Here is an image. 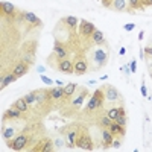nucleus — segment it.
Returning <instances> with one entry per match:
<instances>
[{
	"mask_svg": "<svg viewBox=\"0 0 152 152\" xmlns=\"http://www.w3.org/2000/svg\"><path fill=\"white\" fill-rule=\"evenodd\" d=\"M28 142H29V137H28V135L18 134L14 140H9V142H8V146H9L12 151H21L24 146L28 145Z\"/></svg>",
	"mask_w": 152,
	"mask_h": 152,
	"instance_id": "nucleus-3",
	"label": "nucleus"
},
{
	"mask_svg": "<svg viewBox=\"0 0 152 152\" xmlns=\"http://www.w3.org/2000/svg\"><path fill=\"white\" fill-rule=\"evenodd\" d=\"M151 41H152V38H151Z\"/></svg>",
	"mask_w": 152,
	"mask_h": 152,
	"instance_id": "nucleus-47",
	"label": "nucleus"
},
{
	"mask_svg": "<svg viewBox=\"0 0 152 152\" xmlns=\"http://www.w3.org/2000/svg\"><path fill=\"white\" fill-rule=\"evenodd\" d=\"M114 122H117L119 125L125 126V125H126V114H119V116H117V119L114 120Z\"/></svg>",
	"mask_w": 152,
	"mask_h": 152,
	"instance_id": "nucleus-31",
	"label": "nucleus"
},
{
	"mask_svg": "<svg viewBox=\"0 0 152 152\" xmlns=\"http://www.w3.org/2000/svg\"><path fill=\"white\" fill-rule=\"evenodd\" d=\"M129 67H131V73H135V70H137V61L135 59L131 61V66Z\"/></svg>",
	"mask_w": 152,
	"mask_h": 152,
	"instance_id": "nucleus-35",
	"label": "nucleus"
},
{
	"mask_svg": "<svg viewBox=\"0 0 152 152\" xmlns=\"http://www.w3.org/2000/svg\"><path fill=\"white\" fill-rule=\"evenodd\" d=\"M119 114H120L119 108H110V110H108V114H107V116H108V117H110L111 120H116Z\"/></svg>",
	"mask_w": 152,
	"mask_h": 152,
	"instance_id": "nucleus-27",
	"label": "nucleus"
},
{
	"mask_svg": "<svg viewBox=\"0 0 152 152\" xmlns=\"http://www.w3.org/2000/svg\"><path fill=\"white\" fill-rule=\"evenodd\" d=\"M145 53H148V55H151V56H152V47H151V46L145 47Z\"/></svg>",
	"mask_w": 152,
	"mask_h": 152,
	"instance_id": "nucleus-38",
	"label": "nucleus"
},
{
	"mask_svg": "<svg viewBox=\"0 0 152 152\" xmlns=\"http://www.w3.org/2000/svg\"><path fill=\"white\" fill-rule=\"evenodd\" d=\"M102 105H104V93H102V90H96V91L93 93V96L90 97V100H88L87 110L91 111V110L100 108Z\"/></svg>",
	"mask_w": 152,
	"mask_h": 152,
	"instance_id": "nucleus-2",
	"label": "nucleus"
},
{
	"mask_svg": "<svg viewBox=\"0 0 152 152\" xmlns=\"http://www.w3.org/2000/svg\"><path fill=\"white\" fill-rule=\"evenodd\" d=\"M24 100L29 104V105H32V104H35L37 102V93L35 91H32V93H28L26 96H24Z\"/></svg>",
	"mask_w": 152,
	"mask_h": 152,
	"instance_id": "nucleus-26",
	"label": "nucleus"
},
{
	"mask_svg": "<svg viewBox=\"0 0 152 152\" xmlns=\"http://www.w3.org/2000/svg\"><path fill=\"white\" fill-rule=\"evenodd\" d=\"M122 70H123L126 75H129V73H131V67H128L126 64H125V66H122Z\"/></svg>",
	"mask_w": 152,
	"mask_h": 152,
	"instance_id": "nucleus-37",
	"label": "nucleus"
},
{
	"mask_svg": "<svg viewBox=\"0 0 152 152\" xmlns=\"http://www.w3.org/2000/svg\"><path fill=\"white\" fill-rule=\"evenodd\" d=\"M12 73H14V75L17 76V78H21L23 75H26V73H28V64H26V62H21V64H17Z\"/></svg>",
	"mask_w": 152,
	"mask_h": 152,
	"instance_id": "nucleus-14",
	"label": "nucleus"
},
{
	"mask_svg": "<svg viewBox=\"0 0 152 152\" xmlns=\"http://www.w3.org/2000/svg\"><path fill=\"white\" fill-rule=\"evenodd\" d=\"M58 67H59V70H61L62 73H67V75H70V73L75 72V70H73V66H72V62L67 61L66 58L59 61V66H58Z\"/></svg>",
	"mask_w": 152,
	"mask_h": 152,
	"instance_id": "nucleus-11",
	"label": "nucleus"
},
{
	"mask_svg": "<svg viewBox=\"0 0 152 152\" xmlns=\"http://www.w3.org/2000/svg\"><path fill=\"white\" fill-rule=\"evenodd\" d=\"M14 107H15V108H18L21 113H24V111H28V107H29V104H28L26 100H24V97H23V99H18V100H15Z\"/></svg>",
	"mask_w": 152,
	"mask_h": 152,
	"instance_id": "nucleus-21",
	"label": "nucleus"
},
{
	"mask_svg": "<svg viewBox=\"0 0 152 152\" xmlns=\"http://www.w3.org/2000/svg\"><path fill=\"white\" fill-rule=\"evenodd\" d=\"M17 79V76L14 75V73H9V75H6L5 76V78L2 79V84H0V88H2V90H3V88L8 85V84H11V82H14Z\"/></svg>",
	"mask_w": 152,
	"mask_h": 152,
	"instance_id": "nucleus-19",
	"label": "nucleus"
},
{
	"mask_svg": "<svg viewBox=\"0 0 152 152\" xmlns=\"http://www.w3.org/2000/svg\"><path fill=\"white\" fill-rule=\"evenodd\" d=\"M2 11H3V14L8 15V17H14V15L17 14L15 6L12 5V3H9V2H3V3H2Z\"/></svg>",
	"mask_w": 152,
	"mask_h": 152,
	"instance_id": "nucleus-9",
	"label": "nucleus"
},
{
	"mask_svg": "<svg viewBox=\"0 0 152 152\" xmlns=\"http://www.w3.org/2000/svg\"><path fill=\"white\" fill-rule=\"evenodd\" d=\"M47 96H49V91H38L37 93V102H44V100L47 99Z\"/></svg>",
	"mask_w": 152,
	"mask_h": 152,
	"instance_id": "nucleus-28",
	"label": "nucleus"
},
{
	"mask_svg": "<svg viewBox=\"0 0 152 152\" xmlns=\"http://www.w3.org/2000/svg\"><path fill=\"white\" fill-rule=\"evenodd\" d=\"M23 18L26 20L28 23H31V24H34V26H41V20L38 18L34 12H23Z\"/></svg>",
	"mask_w": 152,
	"mask_h": 152,
	"instance_id": "nucleus-8",
	"label": "nucleus"
},
{
	"mask_svg": "<svg viewBox=\"0 0 152 152\" xmlns=\"http://www.w3.org/2000/svg\"><path fill=\"white\" fill-rule=\"evenodd\" d=\"M64 23L67 24V26L69 28H76V26H78V18H76V17H73V15H69V17H66L64 18Z\"/></svg>",
	"mask_w": 152,
	"mask_h": 152,
	"instance_id": "nucleus-24",
	"label": "nucleus"
},
{
	"mask_svg": "<svg viewBox=\"0 0 152 152\" xmlns=\"http://www.w3.org/2000/svg\"><path fill=\"white\" fill-rule=\"evenodd\" d=\"M53 50H55V53L58 55V58H59V59L67 58V49H66L64 46H61V44H59V41H55Z\"/></svg>",
	"mask_w": 152,
	"mask_h": 152,
	"instance_id": "nucleus-12",
	"label": "nucleus"
},
{
	"mask_svg": "<svg viewBox=\"0 0 152 152\" xmlns=\"http://www.w3.org/2000/svg\"><path fill=\"white\" fill-rule=\"evenodd\" d=\"M56 148H62L64 146V140H62V138H58V140H55V143H53Z\"/></svg>",
	"mask_w": 152,
	"mask_h": 152,
	"instance_id": "nucleus-36",
	"label": "nucleus"
},
{
	"mask_svg": "<svg viewBox=\"0 0 152 152\" xmlns=\"http://www.w3.org/2000/svg\"><path fill=\"white\" fill-rule=\"evenodd\" d=\"M76 138H78V132H76V131H70L67 134V146L69 148L76 146Z\"/></svg>",
	"mask_w": 152,
	"mask_h": 152,
	"instance_id": "nucleus-18",
	"label": "nucleus"
},
{
	"mask_svg": "<svg viewBox=\"0 0 152 152\" xmlns=\"http://www.w3.org/2000/svg\"><path fill=\"white\" fill-rule=\"evenodd\" d=\"M76 146L81 148V149H85V151H93V142L90 137L87 135H81L76 138Z\"/></svg>",
	"mask_w": 152,
	"mask_h": 152,
	"instance_id": "nucleus-4",
	"label": "nucleus"
},
{
	"mask_svg": "<svg viewBox=\"0 0 152 152\" xmlns=\"http://www.w3.org/2000/svg\"><path fill=\"white\" fill-rule=\"evenodd\" d=\"M134 28H135V24H134V23H128V24H125V26H123V29H125V31H128V32H131Z\"/></svg>",
	"mask_w": 152,
	"mask_h": 152,
	"instance_id": "nucleus-34",
	"label": "nucleus"
},
{
	"mask_svg": "<svg viewBox=\"0 0 152 152\" xmlns=\"http://www.w3.org/2000/svg\"><path fill=\"white\" fill-rule=\"evenodd\" d=\"M143 35H145V31H140V34H138V40H143Z\"/></svg>",
	"mask_w": 152,
	"mask_h": 152,
	"instance_id": "nucleus-42",
	"label": "nucleus"
},
{
	"mask_svg": "<svg viewBox=\"0 0 152 152\" xmlns=\"http://www.w3.org/2000/svg\"><path fill=\"white\" fill-rule=\"evenodd\" d=\"M151 78H152V73H151Z\"/></svg>",
	"mask_w": 152,
	"mask_h": 152,
	"instance_id": "nucleus-46",
	"label": "nucleus"
},
{
	"mask_svg": "<svg viewBox=\"0 0 152 152\" xmlns=\"http://www.w3.org/2000/svg\"><path fill=\"white\" fill-rule=\"evenodd\" d=\"M85 94H87V93H85V91H82V94H79L76 99H73V105H76V107L79 105V107H81V105H82V102H84V97H85Z\"/></svg>",
	"mask_w": 152,
	"mask_h": 152,
	"instance_id": "nucleus-29",
	"label": "nucleus"
},
{
	"mask_svg": "<svg viewBox=\"0 0 152 152\" xmlns=\"http://www.w3.org/2000/svg\"><path fill=\"white\" fill-rule=\"evenodd\" d=\"M111 6L116 11H123V9H126V0H113Z\"/></svg>",
	"mask_w": 152,
	"mask_h": 152,
	"instance_id": "nucleus-23",
	"label": "nucleus"
},
{
	"mask_svg": "<svg viewBox=\"0 0 152 152\" xmlns=\"http://www.w3.org/2000/svg\"><path fill=\"white\" fill-rule=\"evenodd\" d=\"M145 58V49H140V59Z\"/></svg>",
	"mask_w": 152,
	"mask_h": 152,
	"instance_id": "nucleus-43",
	"label": "nucleus"
},
{
	"mask_svg": "<svg viewBox=\"0 0 152 152\" xmlns=\"http://www.w3.org/2000/svg\"><path fill=\"white\" fill-rule=\"evenodd\" d=\"M146 3L148 5H152V0H146Z\"/></svg>",
	"mask_w": 152,
	"mask_h": 152,
	"instance_id": "nucleus-45",
	"label": "nucleus"
},
{
	"mask_svg": "<svg viewBox=\"0 0 152 152\" xmlns=\"http://www.w3.org/2000/svg\"><path fill=\"white\" fill-rule=\"evenodd\" d=\"M20 116H21V111L15 107L6 110V113H5V119H18Z\"/></svg>",
	"mask_w": 152,
	"mask_h": 152,
	"instance_id": "nucleus-15",
	"label": "nucleus"
},
{
	"mask_svg": "<svg viewBox=\"0 0 152 152\" xmlns=\"http://www.w3.org/2000/svg\"><path fill=\"white\" fill-rule=\"evenodd\" d=\"M91 38H93V41H94L96 44H104V43H105V37H104V34L100 32V31H97V29L91 34Z\"/></svg>",
	"mask_w": 152,
	"mask_h": 152,
	"instance_id": "nucleus-17",
	"label": "nucleus"
},
{
	"mask_svg": "<svg viewBox=\"0 0 152 152\" xmlns=\"http://www.w3.org/2000/svg\"><path fill=\"white\" fill-rule=\"evenodd\" d=\"M55 145L50 142V140H43V142H40V145H38V148H37V151H43V152H52L55 148H53Z\"/></svg>",
	"mask_w": 152,
	"mask_h": 152,
	"instance_id": "nucleus-13",
	"label": "nucleus"
},
{
	"mask_svg": "<svg viewBox=\"0 0 152 152\" xmlns=\"http://www.w3.org/2000/svg\"><path fill=\"white\" fill-rule=\"evenodd\" d=\"M113 135H114V134H113L110 129H108V131L104 129V131H102V143H104V145H111V143H113Z\"/></svg>",
	"mask_w": 152,
	"mask_h": 152,
	"instance_id": "nucleus-20",
	"label": "nucleus"
},
{
	"mask_svg": "<svg viewBox=\"0 0 152 152\" xmlns=\"http://www.w3.org/2000/svg\"><path fill=\"white\" fill-rule=\"evenodd\" d=\"M41 81H43L46 85H52V84H53V81L50 79V78H47V76H44V75H41Z\"/></svg>",
	"mask_w": 152,
	"mask_h": 152,
	"instance_id": "nucleus-33",
	"label": "nucleus"
},
{
	"mask_svg": "<svg viewBox=\"0 0 152 152\" xmlns=\"http://www.w3.org/2000/svg\"><path fill=\"white\" fill-rule=\"evenodd\" d=\"M129 6L137 9V8H140V0H129Z\"/></svg>",
	"mask_w": 152,
	"mask_h": 152,
	"instance_id": "nucleus-32",
	"label": "nucleus"
},
{
	"mask_svg": "<svg viewBox=\"0 0 152 152\" xmlns=\"http://www.w3.org/2000/svg\"><path fill=\"white\" fill-rule=\"evenodd\" d=\"M38 72H40V73L43 75V73H44V67H41V66H40V67H38Z\"/></svg>",
	"mask_w": 152,
	"mask_h": 152,
	"instance_id": "nucleus-44",
	"label": "nucleus"
},
{
	"mask_svg": "<svg viewBox=\"0 0 152 152\" xmlns=\"http://www.w3.org/2000/svg\"><path fill=\"white\" fill-rule=\"evenodd\" d=\"M66 96L64 93V87H55L52 90H49V97L50 99H62Z\"/></svg>",
	"mask_w": 152,
	"mask_h": 152,
	"instance_id": "nucleus-10",
	"label": "nucleus"
},
{
	"mask_svg": "<svg viewBox=\"0 0 152 152\" xmlns=\"http://www.w3.org/2000/svg\"><path fill=\"white\" fill-rule=\"evenodd\" d=\"M75 90H76V84H73V82H70V84H67V85L64 87L66 96H72V94L75 93Z\"/></svg>",
	"mask_w": 152,
	"mask_h": 152,
	"instance_id": "nucleus-25",
	"label": "nucleus"
},
{
	"mask_svg": "<svg viewBox=\"0 0 152 152\" xmlns=\"http://www.w3.org/2000/svg\"><path fill=\"white\" fill-rule=\"evenodd\" d=\"M119 97H120V94H119V91L116 90V87L108 85V87L105 88V99L108 100V102H116Z\"/></svg>",
	"mask_w": 152,
	"mask_h": 152,
	"instance_id": "nucleus-6",
	"label": "nucleus"
},
{
	"mask_svg": "<svg viewBox=\"0 0 152 152\" xmlns=\"http://www.w3.org/2000/svg\"><path fill=\"white\" fill-rule=\"evenodd\" d=\"M114 120H111L108 116H105V117H102V119H100V125H102V126H105V128H110V125L113 123Z\"/></svg>",
	"mask_w": 152,
	"mask_h": 152,
	"instance_id": "nucleus-30",
	"label": "nucleus"
},
{
	"mask_svg": "<svg viewBox=\"0 0 152 152\" xmlns=\"http://www.w3.org/2000/svg\"><path fill=\"white\" fill-rule=\"evenodd\" d=\"M140 90H142V94L146 97V96H148V90H146V87H145V85H142V87H140Z\"/></svg>",
	"mask_w": 152,
	"mask_h": 152,
	"instance_id": "nucleus-39",
	"label": "nucleus"
},
{
	"mask_svg": "<svg viewBox=\"0 0 152 152\" xmlns=\"http://www.w3.org/2000/svg\"><path fill=\"white\" fill-rule=\"evenodd\" d=\"M15 134H17V131H15V128H12V126H8V128L3 129V138L5 140H11Z\"/></svg>",
	"mask_w": 152,
	"mask_h": 152,
	"instance_id": "nucleus-22",
	"label": "nucleus"
},
{
	"mask_svg": "<svg viewBox=\"0 0 152 152\" xmlns=\"http://www.w3.org/2000/svg\"><path fill=\"white\" fill-rule=\"evenodd\" d=\"M87 69H88V66H87V61H84V59H78L73 64V70H75V75H84L85 72H87Z\"/></svg>",
	"mask_w": 152,
	"mask_h": 152,
	"instance_id": "nucleus-7",
	"label": "nucleus"
},
{
	"mask_svg": "<svg viewBox=\"0 0 152 152\" xmlns=\"http://www.w3.org/2000/svg\"><path fill=\"white\" fill-rule=\"evenodd\" d=\"M79 29H81V34L82 35H91L96 28L91 21H87V20H81V24H79Z\"/></svg>",
	"mask_w": 152,
	"mask_h": 152,
	"instance_id": "nucleus-5",
	"label": "nucleus"
},
{
	"mask_svg": "<svg viewBox=\"0 0 152 152\" xmlns=\"http://www.w3.org/2000/svg\"><path fill=\"white\" fill-rule=\"evenodd\" d=\"M110 131L113 132V134H119V135H125V128L122 125H119L117 122H113L111 125H110Z\"/></svg>",
	"mask_w": 152,
	"mask_h": 152,
	"instance_id": "nucleus-16",
	"label": "nucleus"
},
{
	"mask_svg": "<svg viewBox=\"0 0 152 152\" xmlns=\"http://www.w3.org/2000/svg\"><path fill=\"white\" fill-rule=\"evenodd\" d=\"M114 148H120V142L119 140H113V143H111Z\"/></svg>",
	"mask_w": 152,
	"mask_h": 152,
	"instance_id": "nucleus-40",
	"label": "nucleus"
},
{
	"mask_svg": "<svg viewBox=\"0 0 152 152\" xmlns=\"http://www.w3.org/2000/svg\"><path fill=\"white\" fill-rule=\"evenodd\" d=\"M119 53H120V55L123 56V55L126 53V49H125V47H120V50H119Z\"/></svg>",
	"mask_w": 152,
	"mask_h": 152,
	"instance_id": "nucleus-41",
	"label": "nucleus"
},
{
	"mask_svg": "<svg viewBox=\"0 0 152 152\" xmlns=\"http://www.w3.org/2000/svg\"><path fill=\"white\" fill-rule=\"evenodd\" d=\"M91 59L94 61L96 67H102L107 64V59H108V53L104 47H96L91 53Z\"/></svg>",
	"mask_w": 152,
	"mask_h": 152,
	"instance_id": "nucleus-1",
	"label": "nucleus"
}]
</instances>
